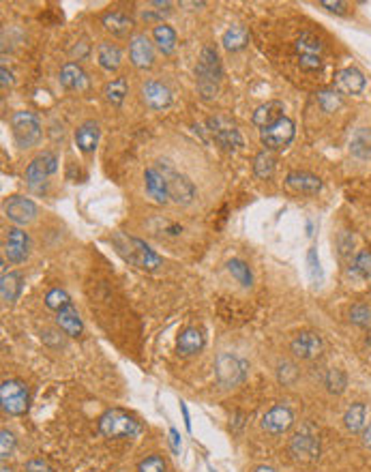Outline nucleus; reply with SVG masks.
Listing matches in <instances>:
<instances>
[{
	"label": "nucleus",
	"instance_id": "1",
	"mask_svg": "<svg viewBox=\"0 0 371 472\" xmlns=\"http://www.w3.org/2000/svg\"><path fill=\"white\" fill-rule=\"evenodd\" d=\"M112 245L116 247V251L129 262V265L142 269V271H157L162 267V258H159L144 241L135 238V236H127L123 232H116L112 236Z\"/></svg>",
	"mask_w": 371,
	"mask_h": 472
},
{
	"label": "nucleus",
	"instance_id": "2",
	"mask_svg": "<svg viewBox=\"0 0 371 472\" xmlns=\"http://www.w3.org/2000/svg\"><path fill=\"white\" fill-rule=\"evenodd\" d=\"M99 430L108 438H135L142 434V425L138 418L121 408L103 412L99 418Z\"/></svg>",
	"mask_w": 371,
	"mask_h": 472
},
{
	"label": "nucleus",
	"instance_id": "3",
	"mask_svg": "<svg viewBox=\"0 0 371 472\" xmlns=\"http://www.w3.org/2000/svg\"><path fill=\"white\" fill-rule=\"evenodd\" d=\"M197 75V90L204 99H213L219 90V78H221V63L213 47H204L200 63L195 67Z\"/></svg>",
	"mask_w": 371,
	"mask_h": 472
},
{
	"label": "nucleus",
	"instance_id": "4",
	"mask_svg": "<svg viewBox=\"0 0 371 472\" xmlns=\"http://www.w3.org/2000/svg\"><path fill=\"white\" fill-rule=\"evenodd\" d=\"M215 374L221 387L226 389H234L238 385H243L247 380L249 374V363L232 352H221L215 358Z\"/></svg>",
	"mask_w": 371,
	"mask_h": 472
},
{
	"label": "nucleus",
	"instance_id": "5",
	"mask_svg": "<svg viewBox=\"0 0 371 472\" xmlns=\"http://www.w3.org/2000/svg\"><path fill=\"white\" fill-rule=\"evenodd\" d=\"M296 56H298V65L303 71H317L322 69V52H324V43L317 39L313 32H303L296 43Z\"/></svg>",
	"mask_w": 371,
	"mask_h": 472
},
{
	"label": "nucleus",
	"instance_id": "6",
	"mask_svg": "<svg viewBox=\"0 0 371 472\" xmlns=\"http://www.w3.org/2000/svg\"><path fill=\"white\" fill-rule=\"evenodd\" d=\"M154 168L166 176V181H168V189H170V198H172L176 204H189V202L195 198V187H193V183H191L187 176L178 174V172L174 170V166H172L168 159L157 162Z\"/></svg>",
	"mask_w": 371,
	"mask_h": 472
},
{
	"label": "nucleus",
	"instance_id": "7",
	"mask_svg": "<svg viewBox=\"0 0 371 472\" xmlns=\"http://www.w3.org/2000/svg\"><path fill=\"white\" fill-rule=\"evenodd\" d=\"M11 133L20 148H30L41 140V123L32 112H16L11 116Z\"/></svg>",
	"mask_w": 371,
	"mask_h": 472
},
{
	"label": "nucleus",
	"instance_id": "8",
	"mask_svg": "<svg viewBox=\"0 0 371 472\" xmlns=\"http://www.w3.org/2000/svg\"><path fill=\"white\" fill-rule=\"evenodd\" d=\"M28 387L22 380H5L0 387V404L3 410L11 416H22L28 410Z\"/></svg>",
	"mask_w": 371,
	"mask_h": 472
},
{
	"label": "nucleus",
	"instance_id": "9",
	"mask_svg": "<svg viewBox=\"0 0 371 472\" xmlns=\"http://www.w3.org/2000/svg\"><path fill=\"white\" fill-rule=\"evenodd\" d=\"M288 451L292 455V459L300 461V464H311L320 457V438H317L311 428L307 425L305 430H300L298 434L292 436Z\"/></svg>",
	"mask_w": 371,
	"mask_h": 472
},
{
	"label": "nucleus",
	"instance_id": "10",
	"mask_svg": "<svg viewBox=\"0 0 371 472\" xmlns=\"http://www.w3.org/2000/svg\"><path fill=\"white\" fill-rule=\"evenodd\" d=\"M294 131H296L294 123L288 116H284L275 125L262 129L260 138H262V144L267 146V150H281L290 146V142L294 140Z\"/></svg>",
	"mask_w": 371,
	"mask_h": 472
},
{
	"label": "nucleus",
	"instance_id": "11",
	"mask_svg": "<svg viewBox=\"0 0 371 472\" xmlns=\"http://www.w3.org/2000/svg\"><path fill=\"white\" fill-rule=\"evenodd\" d=\"M208 131L213 133L215 142L226 150H236L238 146H243V138H241L236 125L226 116L208 119Z\"/></svg>",
	"mask_w": 371,
	"mask_h": 472
},
{
	"label": "nucleus",
	"instance_id": "12",
	"mask_svg": "<svg viewBox=\"0 0 371 472\" xmlns=\"http://www.w3.org/2000/svg\"><path fill=\"white\" fill-rule=\"evenodd\" d=\"M56 172V157L51 152H43L28 166L26 170V183L32 191H43L47 174Z\"/></svg>",
	"mask_w": 371,
	"mask_h": 472
},
{
	"label": "nucleus",
	"instance_id": "13",
	"mask_svg": "<svg viewBox=\"0 0 371 472\" xmlns=\"http://www.w3.org/2000/svg\"><path fill=\"white\" fill-rule=\"evenodd\" d=\"M322 348H324V344H322L320 335H317V333H311V331L298 333V335L292 339V344H290L292 354L298 356V358H305V361H313V358H317V356L322 354Z\"/></svg>",
	"mask_w": 371,
	"mask_h": 472
},
{
	"label": "nucleus",
	"instance_id": "14",
	"mask_svg": "<svg viewBox=\"0 0 371 472\" xmlns=\"http://www.w3.org/2000/svg\"><path fill=\"white\" fill-rule=\"evenodd\" d=\"M28 249H30V238L24 230L20 228H11L9 236L5 241V258L13 265H22L28 258Z\"/></svg>",
	"mask_w": 371,
	"mask_h": 472
},
{
	"label": "nucleus",
	"instance_id": "15",
	"mask_svg": "<svg viewBox=\"0 0 371 472\" xmlns=\"http://www.w3.org/2000/svg\"><path fill=\"white\" fill-rule=\"evenodd\" d=\"M292 423H294V414L288 406H275L262 418V428L267 430L269 434H275V436L288 432Z\"/></svg>",
	"mask_w": 371,
	"mask_h": 472
},
{
	"label": "nucleus",
	"instance_id": "16",
	"mask_svg": "<svg viewBox=\"0 0 371 472\" xmlns=\"http://www.w3.org/2000/svg\"><path fill=\"white\" fill-rule=\"evenodd\" d=\"M5 215L18 226H26L37 217V206H35L32 200L16 195L5 204Z\"/></svg>",
	"mask_w": 371,
	"mask_h": 472
},
{
	"label": "nucleus",
	"instance_id": "17",
	"mask_svg": "<svg viewBox=\"0 0 371 472\" xmlns=\"http://www.w3.org/2000/svg\"><path fill=\"white\" fill-rule=\"evenodd\" d=\"M142 101L150 110H164L172 103V92L166 84L150 80L142 86Z\"/></svg>",
	"mask_w": 371,
	"mask_h": 472
},
{
	"label": "nucleus",
	"instance_id": "18",
	"mask_svg": "<svg viewBox=\"0 0 371 472\" xmlns=\"http://www.w3.org/2000/svg\"><path fill=\"white\" fill-rule=\"evenodd\" d=\"M365 84H367V80L358 69L346 67V69L335 73L333 90H337L339 95H358V92H363Z\"/></svg>",
	"mask_w": 371,
	"mask_h": 472
},
{
	"label": "nucleus",
	"instance_id": "19",
	"mask_svg": "<svg viewBox=\"0 0 371 472\" xmlns=\"http://www.w3.org/2000/svg\"><path fill=\"white\" fill-rule=\"evenodd\" d=\"M129 56L138 69H148L154 61V47L144 35H135L129 45Z\"/></svg>",
	"mask_w": 371,
	"mask_h": 472
},
{
	"label": "nucleus",
	"instance_id": "20",
	"mask_svg": "<svg viewBox=\"0 0 371 472\" xmlns=\"http://www.w3.org/2000/svg\"><path fill=\"white\" fill-rule=\"evenodd\" d=\"M144 183H146V193L157 202V204H166L170 200V189H168V181L166 176L159 172L157 168H148L144 172Z\"/></svg>",
	"mask_w": 371,
	"mask_h": 472
},
{
	"label": "nucleus",
	"instance_id": "21",
	"mask_svg": "<svg viewBox=\"0 0 371 472\" xmlns=\"http://www.w3.org/2000/svg\"><path fill=\"white\" fill-rule=\"evenodd\" d=\"M284 112H286V108L281 101H269L253 112V125L260 129H267V127L275 125L277 121H281Z\"/></svg>",
	"mask_w": 371,
	"mask_h": 472
},
{
	"label": "nucleus",
	"instance_id": "22",
	"mask_svg": "<svg viewBox=\"0 0 371 472\" xmlns=\"http://www.w3.org/2000/svg\"><path fill=\"white\" fill-rule=\"evenodd\" d=\"M56 322H59V327H61V329H63V331H65L69 337H80V335H82V331H84L82 318H80L78 309L73 307V303H69L67 307H63V309L59 311Z\"/></svg>",
	"mask_w": 371,
	"mask_h": 472
},
{
	"label": "nucleus",
	"instance_id": "23",
	"mask_svg": "<svg viewBox=\"0 0 371 472\" xmlns=\"http://www.w3.org/2000/svg\"><path fill=\"white\" fill-rule=\"evenodd\" d=\"M286 185L298 193H317L322 189V181L309 172H290L286 178Z\"/></svg>",
	"mask_w": 371,
	"mask_h": 472
},
{
	"label": "nucleus",
	"instance_id": "24",
	"mask_svg": "<svg viewBox=\"0 0 371 472\" xmlns=\"http://www.w3.org/2000/svg\"><path fill=\"white\" fill-rule=\"evenodd\" d=\"M61 84L69 90H84L88 86V75L78 63H67L61 69Z\"/></svg>",
	"mask_w": 371,
	"mask_h": 472
},
{
	"label": "nucleus",
	"instance_id": "25",
	"mask_svg": "<svg viewBox=\"0 0 371 472\" xmlns=\"http://www.w3.org/2000/svg\"><path fill=\"white\" fill-rule=\"evenodd\" d=\"M202 348H204V335H202V331L195 329V327L185 329V331L181 333V337H178V341H176V350H178V354H183V356H191V354L200 352Z\"/></svg>",
	"mask_w": 371,
	"mask_h": 472
},
{
	"label": "nucleus",
	"instance_id": "26",
	"mask_svg": "<svg viewBox=\"0 0 371 472\" xmlns=\"http://www.w3.org/2000/svg\"><path fill=\"white\" fill-rule=\"evenodd\" d=\"M97 59H99V65L108 71H116L121 67V61H123V52L118 45L110 43V41H103L99 43L97 47Z\"/></svg>",
	"mask_w": 371,
	"mask_h": 472
},
{
	"label": "nucleus",
	"instance_id": "27",
	"mask_svg": "<svg viewBox=\"0 0 371 472\" xmlns=\"http://www.w3.org/2000/svg\"><path fill=\"white\" fill-rule=\"evenodd\" d=\"M22 288H24V277L20 273H5L0 277V296L9 305L20 298Z\"/></svg>",
	"mask_w": 371,
	"mask_h": 472
},
{
	"label": "nucleus",
	"instance_id": "28",
	"mask_svg": "<svg viewBox=\"0 0 371 472\" xmlns=\"http://www.w3.org/2000/svg\"><path fill=\"white\" fill-rule=\"evenodd\" d=\"M97 142H99V125H97V123L86 121L84 125L78 127V131H75V144H78V148H80L82 152H90V150H95Z\"/></svg>",
	"mask_w": 371,
	"mask_h": 472
},
{
	"label": "nucleus",
	"instance_id": "29",
	"mask_svg": "<svg viewBox=\"0 0 371 472\" xmlns=\"http://www.w3.org/2000/svg\"><path fill=\"white\" fill-rule=\"evenodd\" d=\"M101 24H103V28L108 30V32L118 35V37L127 35V32L131 30V26H133L131 18H127V16L121 13V11H110V13H105V16L101 18Z\"/></svg>",
	"mask_w": 371,
	"mask_h": 472
},
{
	"label": "nucleus",
	"instance_id": "30",
	"mask_svg": "<svg viewBox=\"0 0 371 472\" xmlns=\"http://www.w3.org/2000/svg\"><path fill=\"white\" fill-rule=\"evenodd\" d=\"M350 150L358 159L371 157V129H365V127L356 129L350 138Z\"/></svg>",
	"mask_w": 371,
	"mask_h": 472
},
{
	"label": "nucleus",
	"instance_id": "31",
	"mask_svg": "<svg viewBox=\"0 0 371 472\" xmlns=\"http://www.w3.org/2000/svg\"><path fill=\"white\" fill-rule=\"evenodd\" d=\"M152 39H154L159 52H164V54H172L176 49V32L166 24H157L152 28Z\"/></svg>",
	"mask_w": 371,
	"mask_h": 472
},
{
	"label": "nucleus",
	"instance_id": "32",
	"mask_svg": "<svg viewBox=\"0 0 371 472\" xmlns=\"http://www.w3.org/2000/svg\"><path fill=\"white\" fill-rule=\"evenodd\" d=\"M253 172L257 178H271L273 172H275V155L273 150H260L253 159Z\"/></svg>",
	"mask_w": 371,
	"mask_h": 472
},
{
	"label": "nucleus",
	"instance_id": "33",
	"mask_svg": "<svg viewBox=\"0 0 371 472\" xmlns=\"http://www.w3.org/2000/svg\"><path fill=\"white\" fill-rule=\"evenodd\" d=\"M365 414H367V408H365V404H352L348 410H346V414H343V423H346V428L352 432V434H358V432H363L365 430Z\"/></svg>",
	"mask_w": 371,
	"mask_h": 472
},
{
	"label": "nucleus",
	"instance_id": "34",
	"mask_svg": "<svg viewBox=\"0 0 371 472\" xmlns=\"http://www.w3.org/2000/svg\"><path fill=\"white\" fill-rule=\"evenodd\" d=\"M221 43H224V47H226L228 52H238V49H243V47L249 43V32H247V28H243V26H232V28L226 30Z\"/></svg>",
	"mask_w": 371,
	"mask_h": 472
},
{
	"label": "nucleus",
	"instance_id": "35",
	"mask_svg": "<svg viewBox=\"0 0 371 472\" xmlns=\"http://www.w3.org/2000/svg\"><path fill=\"white\" fill-rule=\"evenodd\" d=\"M127 92H129V84H127L125 78H116V80L105 84V88H103L105 99H108L112 106H121V103L125 101V97H127Z\"/></svg>",
	"mask_w": 371,
	"mask_h": 472
},
{
	"label": "nucleus",
	"instance_id": "36",
	"mask_svg": "<svg viewBox=\"0 0 371 472\" xmlns=\"http://www.w3.org/2000/svg\"><path fill=\"white\" fill-rule=\"evenodd\" d=\"M228 271H230V275H232L243 288H251V284H253V275H251L249 267L245 265L243 260H230V262H228Z\"/></svg>",
	"mask_w": 371,
	"mask_h": 472
},
{
	"label": "nucleus",
	"instance_id": "37",
	"mask_svg": "<svg viewBox=\"0 0 371 472\" xmlns=\"http://www.w3.org/2000/svg\"><path fill=\"white\" fill-rule=\"evenodd\" d=\"M324 385L331 393L335 395H341L348 387V376L343 370H339V367H333V370L327 372V378H324Z\"/></svg>",
	"mask_w": 371,
	"mask_h": 472
},
{
	"label": "nucleus",
	"instance_id": "38",
	"mask_svg": "<svg viewBox=\"0 0 371 472\" xmlns=\"http://www.w3.org/2000/svg\"><path fill=\"white\" fill-rule=\"evenodd\" d=\"M350 273H354V275L360 277V279L371 277V249H365V251H360V253L354 258L352 267H350Z\"/></svg>",
	"mask_w": 371,
	"mask_h": 472
},
{
	"label": "nucleus",
	"instance_id": "39",
	"mask_svg": "<svg viewBox=\"0 0 371 472\" xmlns=\"http://www.w3.org/2000/svg\"><path fill=\"white\" fill-rule=\"evenodd\" d=\"M317 103L324 112H337L341 108V95L337 90H320L317 92Z\"/></svg>",
	"mask_w": 371,
	"mask_h": 472
},
{
	"label": "nucleus",
	"instance_id": "40",
	"mask_svg": "<svg viewBox=\"0 0 371 472\" xmlns=\"http://www.w3.org/2000/svg\"><path fill=\"white\" fill-rule=\"evenodd\" d=\"M71 303V298H69V294L63 290V288H51L47 294H45V305L49 307V309H54V311H61L63 307H67Z\"/></svg>",
	"mask_w": 371,
	"mask_h": 472
},
{
	"label": "nucleus",
	"instance_id": "41",
	"mask_svg": "<svg viewBox=\"0 0 371 472\" xmlns=\"http://www.w3.org/2000/svg\"><path fill=\"white\" fill-rule=\"evenodd\" d=\"M138 472H166V461L162 455H148L138 464Z\"/></svg>",
	"mask_w": 371,
	"mask_h": 472
},
{
	"label": "nucleus",
	"instance_id": "42",
	"mask_svg": "<svg viewBox=\"0 0 371 472\" xmlns=\"http://www.w3.org/2000/svg\"><path fill=\"white\" fill-rule=\"evenodd\" d=\"M350 320L358 327H369L371 325V309L367 305H354L350 311Z\"/></svg>",
	"mask_w": 371,
	"mask_h": 472
},
{
	"label": "nucleus",
	"instance_id": "43",
	"mask_svg": "<svg viewBox=\"0 0 371 472\" xmlns=\"http://www.w3.org/2000/svg\"><path fill=\"white\" fill-rule=\"evenodd\" d=\"M277 376H279V382H284V385H294V382H296V378H298V370H296V365H294V363H290V361L279 363Z\"/></svg>",
	"mask_w": 371,
	"mask_h": 472
},
{
	"label": "nucleus",
	"instance_id": "44",
	"mask_svg": "<svg viewBox=\"0 0 371 472\" xmlns=\"http://www.w3.org/2000/svg\"><path fill=\"white\" fill-rule=\"evenodd\" d=\"M13 451H16V436L9 430H3L0 432V457L7 459L13 455Z\"/></svg>",
	"mask_w": 371,
	"mask_h": 472
},
{
	"label": "nucleus",
	"instance_id": "45",
	"mask_svg": "<svg viewBox=\"0 0 371 472\" xmlns=\"http://www.w3.org/2000/svg\"><path fill=\"white\" fill-rule=\"evenodd\" d=\"M307 267H309V275L313 282H320L322 279V269H320V258H317V251L315 247L309 249L307 253Z\"/></svg>",
	"mask_w": 371,
	"mask_h": 472
},
{
	"label": "nucleus",
	"instance_id": "46",
	"mask_svg": "<svg viewBox=\"0 0 371 472\" xmlns=\"http://www.w3.org/2000/svg\"><path fill=\"white\" fill-rule=\"evenodd\" d=\"M26 470L28 472H54V470L49 468V464H45L43 459H30L26 464Z\"/></svg>",
	"mask_w": 371,
	"mask_h": 472
},
{
	"label": "nucleus",
	"instance_id": "47",
	"mask_svg": "<svg viewBox=\"0 0 371 472\" xmlns=\"http://www.w3.org/2000/svg\"><path fill=\"white\" fill-rule=\"evenodd\" d=\"M352 245H354V238L350 236V234H341L339 236V251H341V255H348L350 253V249H352Z\"/></svg>",
	"mask_w": 371,
	"mask_h": 472
},
{
	"label": "nucleus",
	"instance_id": "48",
	"mask_svg": "<svg viewBox=\"0 0 371 472\" xmlns=\"http://www.w3.org/2000/svg\"><path fill=\"white\" fill-rule=\"evenodd\" d=\"M320 5L327 7L329 11H335V13H346V7H348L346 3H339V0H335V3H333V0H322Z\"/></svg>",
	"mask_w": 371,
	"mask_h": 472
},
{
	"label": "nucleus",
	"instance_id": "49",
	"mask_svg": "<svg viewBox=\"0 0 371 472\" xmlns=\"http://www.w3.org/2000/svg\"><path fill=\"white\" fill-rule=\"evenodd\" d=\"M164 16H168V11H142V20L144 22H152V20H164Z\"/></svg>",
	"mask_w": 371,
	"mask_h": 472
},
{
	"label": "nucleus",
	"instance_id": "50",
	"mask_svg": "<svg viewBox=\"0 0 371 472\" xmlns=\"http://www.w3.org/2000/svg\"><path fill=\"white\" fill-rule=\"evenodd\" d=\"M170 440H172V451L174 453H181V436H178V430L170 428Z\"/></svg>",
	"mask_w": 371,
	"mask_h": 472
},
{
	"label": "nucleus",
	"instance_id": "51",
	"mask_svg": "<svg viewBox=\"0 0 371 472\" xmlns=\"http://www.w3.org/2000/svg\"><path fill=\"white\" fill-rule=\"evenodd\" d=\"M0 75H3V88H7L9 84H13L11 71H7V67H3V69H0Z\"/></svg>",
	"mask_w": 371,
	"mask_h": 472
},
{
	"label": "nucleus",
	"instance_id": "52",
	"mask_svg": "<svg viewBox=\"0 0 371 472\" xmlns=\"http://www.w3.org/2000/svg\"><path fill=\"white\" fill-rule=\"evenodd\" d=\"M181 410H183V416H185V428H187V432H191V416H189V410H187L185 401H181Z\"/></svg>",
	"mask_w": 371,
	"mask_h": 472
},
{
	"label": "nucleus",
	"instance_id": "53",
	"mask_svg": "<svg viewBox=\"0 0 371 472\" xmlns=\"http://www.w3.org/2000/svg\"><path fill=\"white\" fill-rule=\"evenodd\" d=\"M363 442H365V447L371 449V423L363 430Z\"/></svg>",
	"mask_w": 371,
	"mask_h": 472
},
{
	"label": "nucleus",
	"instance_id": "54",
	"mask_svg": "<svg viewBox=\"0 0 371 472\" xmlns=\"http://www.w3.org/2000/svg\"><path fill=\"white\" fill-rule=\"evenodd\" d=\"M253 472H277L275 468H271V466H257Z\"/></svg>",
	"mask_w": 371,
	"mask_h": 472
},
{
	"label": "nucleus",
	"instance_id": "55",
	"mask_svg": "<svg viewBox=\"0 0 371 472\" xmlns=\"http://www.w3.org/2000/svg\"><path fill=\"white\" fill-rule=\"evenodd\" d=\"M3 472H11V470H7V466H3Z\"/></svg>",
	"mask_w": 371,
	"mask_h": 472
}]
</instances>
